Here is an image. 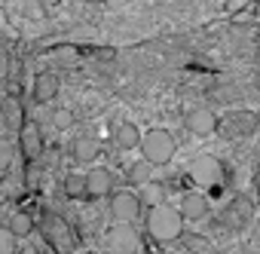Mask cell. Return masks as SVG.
<instances>
[{
	"label": "cell",
	"instance_id": "1",
	"mask_svg": "<svg viewBox=\"0 0 260 254\" xmlns=\"http://www.w3.org/2000/svg\"><path fill=\"white\" fill-rule=\"evenodd\" d=\"M144 227H147L150 239H156V242H175L184 233V217H181V211L175 205H166L162 202V205L147 208Z\"/></svg>",
	"mask_w": 260,
	"mask_h": 254
},
{
	"label": "cell",
	"instance_id": "2",
	"mask_svg": "<svg viewBox=\"0 0 260 254\" xmlns=\"http://www.w3.org/2000/svg\"><path fill=\"white\" fill-rule=\"evenodd\" d=\"M141 153L150 166H166L172 163V156L178 153V141L169 129H150V132H141Z\"/></svg>",
	"mask_w": 260,
	"mask_h": 254
},
{
	"label": "cell",
	"instance_id": "3",
	"mask_svg": "<svg viewBox=\"0 0 260 254\" xmlns=\"http://www.w3.org/2000/svg\"><path fill=\"white\" fill-rule=\"evenodd\" d=\"M141 245L138 230H132V224H113L104 236V251L107 254H135Z\"/></svg>",
	"mask_w": 260,
	"mask_h": 254
},
{
	"label": "cell",
	"instance_id": "4",
	"mask_svg": "<svg viewBox=\"0 0 260 254\" xmlns=\"http://www.w3.org/2000/svg\"><path fill=\"white\" fill-rule=\"evenodd\" d=\"M190 181H196V187H202V190H208V187H214L217 181H220V175H223V166H220V160L217 156H211V153H205V156H196L193 163H190Z\"/></svg>",
	"mask_w": 260,
	"mask_h": 254
},
{
	"label": "cell",
	"instance_id": "5",
	"mask_svg": "<svg viewBox=\"0 0 260 254\" xmlns=\"http://www.w3.org/2000/svg\"><path fill=\"white\" fill-rule=\"evenodd\" d=\"M138 214H141L138 193H128V190L110 193V217H113V224H135Z\"/></svg>",
	"mask_w": 260,
	"mask_h": 254
},
{
	"label": "cell",
	"instance_id": "6",
	"mask_svg": "<svg viewBox=\"0 0 260 254\" xmlns=\"http://www.w3.org/2000/svg\"><path fill=\"white\" fill-rule=\"evenodd\" d=\"M217 129H220V135H226V138L254 135V132H257V113H248V110L226 113L223 119H217Z\"/></svg>",
	"mask_w": 260,
	"mask_h": 254
},
{
	"label": "cell",
	"instance_id": "7",
	"mask_svg": "<svg viewBox=\"0 0 260 254\" xmlns=\"http://www.w3.org/2000/svg\"><path fill=\"white\" fill-rule=\"evenodd\" d=\"M184 125H187V132L193 138H208V135L217 132V113L208 110V107H193L184 116Z\"/></svg>",
	"mask_w": 260,
	"mask_h": 254
},
{
	"label": "cell",
	"instance_id": "8",
	"mask_svg": "<svg viewBox=\"0 0 260 254\" xmlns=\"http://www.w3.org/2000/svg\"><path fill=\"white\" fill-rule=\"evenodd\" d=\"M16 132H19V147H22L25 160H28V163H37L40 153H43V132H40V125H37L34 119H28V122L19 125Z\"/></svg>",
	"mask_w": 260,
	"mask_h": 254
},
{
	"label": "cell",
	"instance_id": "9",
	"mask_svg": "<svg viewBox=\"0 0 260 254\" xmlns=\"http://www.w3.org/2000/svg\"><path fill=\"white\" fill-rule=\"evenodd\" d=\"M83 187H86V196L101 199V196L113 193V172H110V169H92V172L83 178Z\"/></svg>",
	"mask_w": 260,
	"mask_h": 254
},
{
	"label": "cell",
	"instance_id": "10",
	"mask_svg": "<svg viewBox=\"0 0 260 254\" xmlns=\"http://www.w3.org/2000/svg\"><path fill=\"white\" fill-rule=\"evenodd\" d=\"M178 211H181L184 220H202V217L208 214V196H205L202 190H190V193L181 196Z\"/></svg>",
	"mask_w": 260,
	"mask_h": 254
},
{
	"label": "cell",
	"instance_id": "11",
	"mask_svg": "<svg viewBox=\"0 0 260 254\" xmlns=\"http://www.w3.org/2000/svg\"><path fill=\"white\" fill-rule=\"evenodd\" d=\"M46 239H49V245H52L55 251H61V254H68V251L74 248V236H71V230H68L58 217H46Z\"/></svg>",
	"mask_w": 260,
	"mask_h": 254
},
{
	"label": "cell",
	"instance_id": "12",
	"mask_svg": "<svg viewBox=\"0 0 260 254\" xmlns=\"http://www.w3.org/2000/svg\"><path fill=\"white\" fill-rule=\"evenodd\" d=\"M113 144H116V150H135L141 144V129L135 122H119L113 129Z\"/></svg>",
	"mask_w": 260,
	"mask_h": 254
},
{
	"label": "cell",
	"instance_id": "13",
	"mask_svg": "<svg viewBox=\"0 0 260 254\" xmlns=\"http://www.w3.org/2000/svg\"><path fill=\"white\" fill-rule=\"evenodd\" d=\"M58 95V77L55 74H37V80H34V101L37 104H49L52 98Z\"/></svg>",
	"mask_w": 260,
	"mask_h": 254
},
{
	"label": "cell",
	"instance_id": "14",
	"mask_svg": "<svg viewBox=\"0 0 260 254\" xmlns=\"http://www.w3.org/2000/svg\"><path fill=\"white\" fill-rule=\"evenodd\" d=\"M166 196H169V190H166V184H159V181H147V184H141L138 187V202H141V208H153V205H162L166 202Z\"/></svg>",
	"mask_w": 260,
	"mask_h": 254
},
{
	"label": "cell",
	"instance_id": "15",
	"mask_svg": "<svg viewBox=\"0 0 260 254\" xmlns=\"http://www.w3.org/2000/svg\"><path fill=\"white\" fill-rule=\"evenodd\" d=\"M71 153H74L77 163H95L98 153H101V144H98L92 135H80V138L71 144Z\"/></svg>",
	"mask_w": 260,
	"mask_h": 254
},
{
	"label": "cell",
	"instance_id": "16",
	"mask_svg": "<svg viewBox=\"0 0 260 254\" xmlns=\"http://www.w3.org/2000/svg\"><path fill=\"white\" fill-rule=\"evenodd\" d=\"M0 113H4V119H7L10 129H19V125L25 122V110H22V104H19L16 95H7L4 101H0Z\"/></svg>",
	"mask_w": 260,
	"mask_h": 254
},
{
	"label": "cell",
	"instance_id": "17",
	"mask_svg": "<svg viewBox=\"0 0 260 254\" xmlns=\"http://www.w3.org/2000/svg\"><path fill=\"white\" fill-rule=\"evenodd\" d=\"M153 169H156V166H150L147 160H138V163H132V166H128V172H125V184H132V187H141V184H147V181L153 178Z\"/></svg>",
	"mask_w": 260,
	"mask_h": 254
},
{
	"label": "cell",
	"instance_id": "18",
	"mask_svg": "<svg viewBox=\"0 0 260 254\" xmlns=\"http://www.w3.org/2000/svg\"><path fill=\"white\" fill-rule=\"evenodd\" d=\"M7 227H10L19 239H28V236L34 233V217H31L28 211H16V214L7 220Z\"/></svg>",
	"mask_w": 260,
	"mask_h": 254
},
{
	"label": "cell",
	"instance_id": "19",
	"mask_svg": "<svg viewBox=\"0 0 260 254\" xmlns=\"http://www.w3.org/2000/svg\"><path fill=\"white\" fill-rule=\"evenodd\" d=\"M22 16H25L28 22L46 19V0H22Z\"/></svg>",
	"mask_w": 260,
	"mask_h": 254
},
{
	"label": "cell",
	"instance_id": "20",
	"mask_svg": "<svg viewBox=\"0 0 260 254\" xmlns=\"http://www.w3.org/2000/svg\"><path fill=\"white\" fill-rule=\"evenodd\" d=\"M19 248V236L10 227H0V254H16Z\"/></svg>",
	"mask_w": 260,
	"mask_h": 254
},
{
	"label": "cell",
	"instance_id": "21",
	"mask_svg": "<svg viewBox=\"0 0 260 254\" xmlns=\"http://www.w3.org/2000/svg\"><path fill=\"white\" fill-rule=\"evenodd\" d=\"M52 125L55 129H71L74 125V110L71 107H55L52 110Z\"/></svg>",
	"mask_w": 260,
	"mask_h": 254
},
{
	"label": "cell",
	"instance_id": "22",
	"mask_svg": "<svg viewBox=\"0 0 260 254\" xmlns=\"http://www.w3.org/2000/svg\"><path fill=\"white\" fill-rule=\"evenodd\" d=\"M13 156H16V147L7 141V135H0V172H7L13 166Z\"/></svg>",
	"mask_w": 260,
	"mask_h": 254
},
{
	"label": "cell",
	"instance_id": "23",
	"mask_svg": "<svg viewBox=\"0 0 260 254\" xmlns=\"http://www.w3.org/2000/svg\"><path fill=\"white\" fill-rule=\"evenodd\" d=\"M68 193H71V196H77V193H86V187H83V178H68Z\"/></svg>",
	"mask_w": 260,
	"mask_h": 254
},
{
	"label": "cell",
	"instance_id": "24",
	"mask_svg": "<svg viewBox=\"0 0 260 254\" xmlns=\"http://www.w3.org/2000/svg\"><path fill=\"white\" fill-rule=\"evenodd\" d=\"M7 129H10V125H7V119H4V113H0V135H7Z\"/></svg>",
	"mask_w": 260,
	"mask_h": 254
},
{
	"label": "cell",
	"instance_id": "25",
	"mask_svg": "<svg viewBox=\"0 0 260 254\" xmlns=\"http://www.w3.org/2000/svg\"><path fill=\"white\" fill-rule=\"evenodd\" d=\"M89 254H101V251H89ZM104 254H107V251H104Z\"/></svg>",
	"mask_w": 260,
	"mask_h": 254
},
{
	"label": "cell",
	"instance_id": "26",
	"mask_svg": "<svg viewBox=\"0 0 260 254\" xmlns=\"http://www.w3.org/2000/svg\"><path fill=\"white\" fill-rule=\"evenodd\" d=\"M89 4H98V0H89Z\"/></svg>",
	"mask_w": 260,
	"mask_h": 254
},
{
	"label": "cell",
	"instance_id": "27",
	"mask_svg": "<svg viewBox=\"0 0 260 254\" xmlns=\"http://www.w3.org/2000/svg\"><path fill=\"white\" fill-rule=\"evenodd\" d=\"M25 254H34V251H25Z\"/></svg>",
	"mask_w": 260,
	"mask_h": 254
},
{
	"label": "cell",
	"instance_id": "28",
	"mask_svg": "<svg viewBox=\"0 0 260 254\" xmlns=\"http://www.w3.org/2000/svg\"><path fill=\"white\" fill-rule=\"evenodd\" d=\"M0 83H4V77H0Z\"/></svg>",
	"mask_w": 260,
	"mask_h": 254
}]
</instances>
